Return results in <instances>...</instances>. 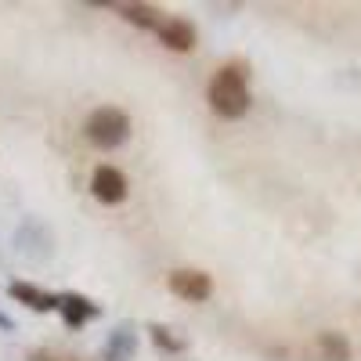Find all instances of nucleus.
<instances>
[{
	"label": "nucleus",
	"mask_w": 361,
	"mask_h": 361,
	"mask_svg": "<svg viewBox=\"0 0 361 361\" xmlns=\"http://www.w3.org/2000/svg\"><path fill=\"white\" fill-rule=\"evenodd\" d=\"M206 102L221 119H243L250 112V73L243 62H228L214 73L206 87Z\"/></svg>",
	"instance_id": "f257e3e1"
},
{
	"label": "nucleus",
	"mask_w": 361,
	"mask_h": 361,
	"mask_svg": "<svg viewBox=\"0 0 361 361\" xmlns=\"http://www.w3.org/2000/svg\"><path fill=\"white\" fill-rule=\"evenodd\" d=\"M83 137L94 148H102V152H112V148H119L130 137V116L119 105H102V109H94L87 116Z\"/></svg>",
	"instance_id": "f03ea898"
},
{
	"label": "nucleus",
	"mask_w": 361,
	"mask_h": 361,
	"mask_svg": "<svg viewBox=\"0 0 361 361\" xmlns=\"http://www.w3.org/2000/svg\"><path fill=\"white\" fill-rule=\"evenodd\" d=\"M166 289L177 300H185V304H206L214 296V279L199 267H173L166 275Z\"/></svg>",
	"instance_id": "7ed1b4c3"
},
{
	"label": "nucleus",
	"mask_w": 361,
	"mask_h": 361,
	"mask_svg": "<svg viewBox=\"0 0 361 361\" xmlns=\"http://www.w3.org/2000/svg\"><path fill=\"white\" fill-rule=\"evenodd\" d=\"M90 192H94V199L102 206H119V202L127 199L130 185H127V177H123V170H119V166L102 163L94 173H90Z\"/></svg>",
	"instance_id": "20e7f679"
},
{
	"label": "nucleus",
	"mask_w": 361,
	"mask_h": 361,
	"mask_svg": "<svg viewBox=\"0 0 361 361\" xmlns=\"http://www.w3.org/2000/svg\"><path fill=\"white\" fill-rule=\"evenodd\" d=\"M156 37H159V44L166 51H177V54H188L199 44V33H195V25L188 18H163L159 29H156Z\"/></svg>",
	"instance_id": "39448f33"
},
{
	"label": "nucleus",
	"mask_w": 361,
	"mask_h": 361,
	"mask_svg": "<svg viewBox=\"0 0 361 361\" xmlns=\"http://www.w3.org/2000/svg\"><path fill=\"white\" fill-rule=\"evenodd\" d=\"M58 314L66 318L69 329H80V325L98 318V304H90L87 296H76V293H62L58 296Z\"/></svg>",
	"instance_id": "423d86ee"
},
{
	"label": "nucleus",
	"mask_w": 361,
	"mask_h": 361,
	"mask_svg": "<svg viewBox=\"0 0 361 361\" xmlns=\"http://www.w3.org/2000/svg\"><path fill=\"white\" fill-rule=\"evenodd\" d=\"M8 293H11V300H18V304H25L29 311H58V296H51V293H44V289H37L33 282H11L8 286Z\"/></svg>",
	"instance_id": "0eeeda50"
},
{
	"label": "nucleus",
	"mask_w": 361,
	"mask_h": 361,
	"mask_svg": "<svg viewBox=\"0 0 361 361\" xmlns=\"http://www.w3.org/2000/svg\"><path fill=\"white\" fill-rule=\"evenodd\" d=\"M116 11H119V18L123 22H130V25H137V29H159V22H163V15H159V8H152V4H116Z\"/></svg>",
	"instance_id": "6e6552de"
},
{
	"label": "nucleus",
	"mask_w": 361,
	"mask_h": 361,
	"mask_svg": "<svg viewBox=\"0 0 361 361\" xmlns=\"http://www.w3.org/2000/svg\"><path fill=\"white\" fill-rule=\"evenodd\" d=\"M314 347L322 354V361H350V343L343 333H333V329H325V333L314 336Z\"/></svg>",
	"instance_id": "1a4fd4ad"
},
{
	"label": "nucleus",
	"mask_w": 361,
	"mask_h": 361,
	"mask_svg": "<svg viewBox=\"0 0 361 361\" xmlns=\"http://www.w3.org/2000/svg\"><path fill=\"white\" fill-rule=\"evenodd\" d=\"M130 350H134V333H130V329H116L112 340L105 343V357L109 361H123Z\"/></svg>",
	"instance_id": "9d476101"
},
{
	"label": "nucleus",
	"mask_w": 361,
	"mask_h": 361,
	"mask_svg": "<svg viewBox=\"0 0 361 361\" xmlns=\"http://www.w3.org/2000/svg\"><path fill=\"white\" fill-rule=\"evenodd\" d=\"M148 333H152V340H156V347H163V350H180V347H185V343H180L173 333H170V329H163V325H148Z\"/></svg>",
	"instance_id": "9b49d317"
},
{
	"label": "nucleus",
	"mask_w": 361,
	"mask_h": 361,
	"mask_svg": "<svg viewBox=\"0 0 361 361\" xmlns=\"http://www.w3.org/2000/svg\"><path fill=\"white\" fill-rule=\"evenodd\" d=\"M29 361H62V357H54V354H44V350H33V354H29Z\"/></svg>",
	"instance_id": "f8f14e48"
},
{
	"label": "nucleus",
	"mask_w": 361,
	"mask_h": 361,
	"mask_svg": "<svg viewBox=\"0 0 361 361\" xmlns=\"http://www.w3.org/2000/svg\"><path fill=\"white\" fill-rule=\"evenodd\" d=\"M0 329H4V333H11V318H8L4 311H0Z\"/></svg>",
	"instance_id": "ddd939ff"
}]
</instances>
